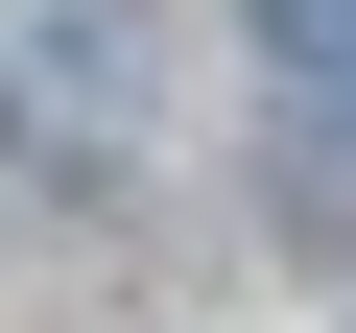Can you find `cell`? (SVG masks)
<instances>
[{
	"label": "cell",
	"instance_id": "cell-1",
	"mask_svg": "<svg viewBox=\"0 0 356 333\" xmlns=\"http://www.w3.org/2000/svg\"><path fill=\"white\" fill-rule=\"evenodd\" d=\"M261 48L285 72H356V0H261Z\"/></svg>",
	"mask_w": 356,
	"mask_h": 333
}]
</instances>
